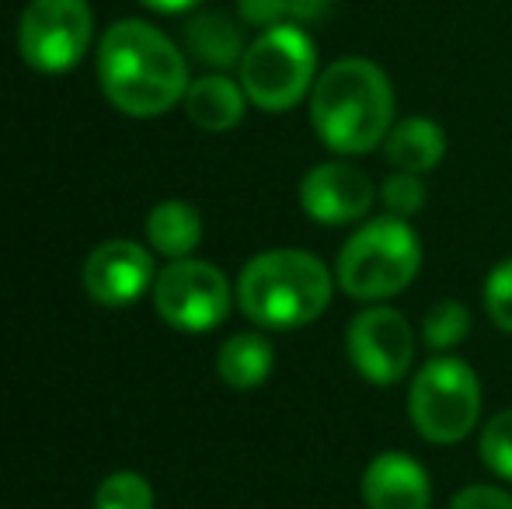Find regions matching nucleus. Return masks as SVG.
Here are the masks:
<instances>
[{
  "label": "nucleus",
  "mask_w": 512,
  "mask_h": 509,
  "mask_svg": "<svg viewBox=\"0 0 512 509\" xmlns=\"http://www.w3.org/2000/svg\"><path fill=\"white\" fill-rule=\"evenodd\" d=\"M345 356L359 381L394 387L415 374L418 332L405 311L391 304H363L345 325Z\"/></svg>",
  "instance_id": "obj_7"
},
{
  "label": "nucleus",
  "mask_w": 512,
  "mask_h": 509,
  "mask_svg": "<svg viewBox=\"0 0 512 509\" xmlns=\"http://www.w3.org/2000/svg\"><path fill=\"white\" fill-rule=\"evenodd\" d=\"M422 238L415 224L391 213L366 217L352 227L335 255V283L359 304H391L422 272Z\"/></svg>",
  "instance_id": "obj_4"
},
{
  "label": "nucleus",
  "mask_w": 512,
  "mask_h": 509,
  "mask_svg": "<svg viewBox=\"0 0 512 509\" xmlns=\"http://www.w3.org/2000/svg\"><path fill=\"white\" fill-rule=\"evenodd\" d=\"M95 509H154V489L136 471H115L98 485Z\"/></svg>",
  "instance_id": "obj_21"
},
{
  "label": "nucleus",
  "mask_w": 512,
  "mask_h": 509,
  "mask_svg": "<svg viewBox=\"0 0 512 509\" xmlns=\"http://www.w3.org/2000/svg\"><path fill=\"white\" fill-rule=\"evenodd\" d=\"M276 370V349L269 335L262 332H237L216 353V374L234 391H255Z\"/></svg>",
  "instance_id": "obj_15"
},
{
  "label": "nucleus",
  "mask_w": 512,
  "mask_h": 509,
  "mask_svg": "<svg viewBox=\"0 0 512 509\" xmlns=\"http://www.w3.org/2000/svg\"><path fill=\"white\" fill-rule=\"evenodd\" d=\"M88 0H28L18 21V53L39 74H67L91 46Z\"/></svg>",
  "instance_id": "obj_9"
},
{
  "label": "nucleus",
  "mask_w": 512,
  "mask_h": 509,
  "mask_svg": "<svg viewBox=\"0 0 512 509\" xmlns=\"http://www.w3.org/2000/svg\"><path fill=\"white\" fill-rule=\"evenodd\" d=\"M98 84L119 112L154 119L185 102L189 63L182 49L150 21H115L98 46Z\"/></svg>",
  "instance_id": "obj_2"
},
{
  "label": "nucleus",
  "mask_w": 512,
  "mask_h": 509,
  "mask_svg": "<svg viewBox=\"0 0 512 509\" xmlns=\"http://www.w3.org/2000/svg\"><path fill=\"white\" fill-rule=\"evenodd\" d=\"M380 206L384 213L401 220H415L418 213L429 203V185H425V175H411V171H391V175L380 182L377 189Z\"/></svg>",
  "instance_id": "obj_19"
},
{
  "label": "nucleus",
  "mask_w": 512,
  "mask_h": 509,
  "mask_svg": "<svg viewBox=\"0 0 512 509\" xmlns=\"http://www.w3.org/2000/svg\"><path fill=\"white\" fill-rule=\"evenodd\" d=\"M154 279V255L126 238L105 241L84 262V290L95 304L105 307L133 304L147 290H154Z\"/></svg>",
  "instance_id": "obj_11"
},
{
  "label": "nucleus",
  "mask_w": 512,
  "mask_h": 509,
  "mask_svg": "<svg viewBox=\"0 0 512 509\" xmlns=\"http://www.w3.org/2000/svg\"><path fill=\"white\" fill-rule=\"evenodd\" d=\"M335 269L304 248H269L248 258L237 276V307L269 332H297L331 307Z\"/></svg>",
  "instance_id": "obj_3"
},
{
  "label": "nucleus",
  "mask_w": 512,
  "mask_h": 509,
  "mask_svg": "<svg viewBox=\"0 0 512 509\" xmlns=\"http://www.w3.org/2000/svg\"><path fill=\"white\" fill-rule=\"evenodd\" d=\"M366 509H432V475L408 450H380L359 475Z\"/></svg>",
  "instance_id": "obj_12"
},
{
  "label": "nucleus",
  "mask_w": 512,
  "mask_h": 509,
  "mask_svg": "<svg viewBox=\"0 0 512 509\" xmlns=\"http://www.w3.org/2000/svg\"><path fill=\"white\" fill-rule=\"evenodd\" d=\"M331 0H290V21H297V25H304V21H317L324 18V11H328Z\"/></svg>",
  "instance_id": "obj_25"
},
{
  "label": "nucleus",
  "mask_w": 512,
  "mask_h": 509,
  "mask_svg": "<svg viewBox=\"0 0 512 509\" xmlns=\"http://www.w3.org/2000/svg\"><path fill=\"white\" fill-rule=\"evenodd\" d=\"M147 241L154 252H161L171 262L192 258L199 241H203V217L185 199H164L147 217Z\"/></svg>",
  "instance_id": "obj_16"
},
{
  "label": "nucleus",
  "mask_w": 512,
  "mask_h": 509,
  "mask_svg": "<svg viewBox=\"0 0 512 509\" xmlns=\"http://www.w3.org/2000/svg\"><path fill=\"white\" fill-rule=\"evenodd\" d=\"M317 46L310 32L297 21H283L258 39L248 42L241 63H237V81L255 109L262 112H290L307 102L317 81Z\"/></svg>",
  "instance_id": "obj_6"
},
{
  "label": "nucleus",
  "mask_w": 512,
  "mask_h": 509,
  "mask_svg": "<svg viewBox=\"0 0 512 509\" xmlns=\"http://www.w3.org/2000/svg\"><path fill=\"white\" fill-rule=\"evenodd\" d=\"M481 464L492 471L499 482L512 485V408H502L481 426L478 436Z\"/></svg>",
  "instance_id": "obj_20"
},
{
  "label": "nucleus",
  "mask_w": 512,
  "mask_h": 509,
  "mask_svg": "<svg viewBox=\"0 0 512 509\" xmlns=\"http://www.w3.org/2000/svg\"><path fill=\"white\" fill-rule=\"evenodd\" d=\"M185 42H189V53L196 56L199 63L216 67V70L237 67L244 49H248L244 46L241 25L223 11H206V14H199V18H192L189 28H185Z\"/></svg>",
  "instance_id": "obj_17"
},
{
  "label": "nucleus",
  "mask_w": 512,
  "mask_h": 509,
  "mask_svg": "<svg viewBox=\"0 0 512 509\" xmlns=\"http://www.w3.org/2000/svg\"><path fill=\"white\" fill-rule=\"evenodd\" d=\"M380 185L349 157L321 161L300 178V210L321 227H356L373 217Z\"/></svg>",
  "instance_id": "obj_10"
},
{
  "label": "nucleus",
  "mask_w": 512,
  "mask_h": 509,
  "mask_svg": "<svg viewBox=\"0 0 512 509\" xmlns=\"http://www.w3.org/2000/svg\"><path fill=\"white\" fill-rule=\"evenodd\" d=\"M474 328V314L464 300L443 297L425 311L422 325H418V339L429 353H457L464 346L467 335Z\"/></svg>",
  "instance_id": "obj_18"
},
{
  "label": "nucleus",
  "mask_w": 512,
  "mask_h": 509,
  "mask_svg": "<svg viewBox=\"0 0 512 509\" xmlns=\"http://www.w3.org/2000/svg\"><path fill=\"white\" fill-rule=\"evenodd\" d=\"M310 129L335 157H363L380 150L398 123V98L387 70L366 56H342L317 74Z\"/></svg>",
  "instance_id": "obj_1"
},
{
  "label": "nucleus",
  "mask_w": 512,
  "mask_h": 509,
  "mask_svg": "<svg viewBox=\"0 0 512 509\" xmlns=\"http://www.w3.org/2000/svg\"><path fill=\"white\" fill-rule=\"evenodd\" d=\"M485 391L481 377L457 353H432L411 374L408 419L411 429L432 447L464 443L478 429Z\"/></svg>",
  "instance_id": "obj_5"
},
{
  "label": "nucleus",
  "mask_w": 512,
  "mask_h": 509,
  "mask_svg": "<svg viewBox=\"0 0 512 509\" xmlns=\"http://www.w3.org/2000/svg\"><path fill=\"white\" fill-rule=\"evenodd\" d=\"M248 95H244L241 81L227 74H206L189 84L185 91V116L192 119L206 133H227L244 119L248 109Z\"/></svg>",
  "instance_id": "obj_14"
},
{
  "label": "nucleus",
  "mask_w": 512,
  "mask_h": 509,
  "mask_svg": "<svg viewBox=\"0 0 512 509\" xmlns=\"http://www.w3.org/2000/svg\"><path fill=\"white\" fill-rule=\"evenodd\" d=\"M237 14L244 25H255L258 32L290 21V0H237Z\"/></svg>",
  "instance_id": "obj_24"
},
{
  "label": "nucleus",
  "mask_w": 512,
  "mask_h": 509,
  "mask_svg": "<svg viewBox=\"0 0 512 509\" xmlns=\"http://www.w3.org/2000/svg\"><path fill=\"white\" fill-rule=\"evenodd\" d=\"M446 509H512V492L502 489V485L471 482V485H464V489L453 492V499Z\"/></svg>",
  "instance_id": "obj_23"
},
{
  "label": "nucleus",
  "mask_w": 512,
  "mask_h": 509,
  "mask_svg": "<svg viewBox=\"0 0 512 509\" xmlns=\"http://www.w3.org/2000/svg\"><path fill=\"white\" fill-rule=\"evenodd\" d=\"M154 307L171 328L178 332L203 335L213 332L227 321L234 307V286L216 269L213 262L203 258H178L168 262L154 279Z\"/></svg>",
  "instance_id": "obj_8"
},
{
  "label": "nucleus",
  "mask_w": 512,
  "mask_h": 509,
  "mask_svg": "<svg viewBox=\"0 0 512 509\" xmlns=\"http://www.w3.org/2000/svg\"><path fill=\"white\" fill-rule=\"evenodd\" d=\"M446 129L432 116H405L391 126L387 140L380 143L387 168L411 171V175H429L446 157Z\"/></svg>",
  "instance_id": "obj_13"
},
{
  "label": "nucleus",
  "mask_w": 512,
  "mask_h": 509,
  "mask_svg": "<svg viewBox=\"0 0 512 509\" xmlns=\"http://www.w3.org/2000/svg\"><path fill=\"white\" fill-rule=\"evenodd\" d=\"M481 300H485V314L499 332L512 335V255L499 258L488 269L485 286H481Z\"/></svg>",
  "instance_id": "obj_22"
},
{
  "label": "nucleus",
  "mask_w": 512,
  "mask_h": 509,
  "mask_svg": "<svg viewBox=\"0 0 512 509\" xmlns=\"http://www.w3.org/2000/svg\"><path fill=\"white\" fill-rule=\"evenodd\" d=\"M143 4L161 14H182V11H192L196 4H203V0H143Z\"/></svg>",
  "instance_id": "obj_26"
}]
</instances>
